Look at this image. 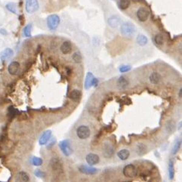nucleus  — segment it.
I'll list each match as a JSON object with an SVG mask.
<instances>
[{
    "label": "nucleus",
    "mask_w": 182,
    "mask_h": 182,
    "mask_svg": "<svg viewBox=\"0 0 182 182\" xmlns=\"http://www.w3.org/2000/svg\"><path fill=\"white\" fill-rule=\"evenodd\" d=\"M150 82L153 85H157L161 80V75L157 72H153L149 77Z\"/></svg>",
    "instance_id": "obj_17"
},
{
    "label": "nucleus",
    "mask_w": 182,
    "mask_h": 182,
    "mask_svg": "<svg viewBox=\"0 0 182 182\" xmlns=\"http://www.w3.org/2000/svg\"><path fill=\"white\" fill-rule=\"evenodd\" d=\"M119 23H120V19L118 16H112L107 20V24L113 28L117 27L119 25Z\"/></svg>",
    "instance_id": "obj_15"
},
{
    "label": "nucleus",
    "mask_w": 182,
    "mask_h": 182,
    "mask_svg": "<svg viewBox=\"0 0 182 182\" xmlns=\"http://www.w3.org/2000/svg\"><path fill=\"white\" fill-rule=\"evenodd\" d=\"M87 163L90 166H94V165L98 164L100 162V157L98 156L95 153H88L85 157Z\"/></svg>",
    "instance_id": "obj_9"
},
{
    "label": "nucleus",
    "mask_w": 182,
    "mask_h": 182,
    "mask_svg": "<svg viewBox=\"0 0 182 182\" xmlns=\"http://www.w3.org/2000/svg\"><path fill=\"white\" fill-rule=\"evenodd\" d=\"M181 141H178V142H177L176 144H175V146H174V148H173V153H174V154H175V153H176L179 150L180 147H181Z\"/></svg>",
    "instance_id": "obj_33"
},
{
    "label": "nucleus",
    "mask_w": 182,
    "mask_h": 182,
    "mask_svg": "<svg viewBox=\"0 0 182 182\" xmlns=\"http://www.w3.org/2000/svg\"><path fill=\"white\" fill-rule=\"evenodd\" d=\"M174 174H175V171H174L173 162L170 161L169 163V178H170L171 180L173 179Z\"/></svg>",
    "instance_id": "obj_28"
},
{
    "label": "nucleus",
    "mask_w": 182,
    "mask_h": 182,
    "mask_svg": "<svg viewBox=\"0 0 182 182\" xmlns=\"http://www.w3.org/2000/svg\"><path fill=\"white\" fill-rule=\"evenodd\" d=\"M136 152L138 155H143L146 152V146L144 144H138L136 145Z\"/></svg>",
    "instance_id": "obj_24"
},
{
    "label": "nucleus",
    "mask_w": 182,
    "mask_h": 182,
    "mask_svg": "<svg viewBox=\"0 0 182 182\" xmlns=\"http://www.w3.org/2000/svg\"><path fill=\"white\" fill-rule=\"evenodd\" d=\"M73 60L76 62V63H80L82 61V55L79 52H75L73 54Z\"/></svg>",
    "instance_id": "obj_30"
},
{
    "label": "nucleus",
    "mask_w": 182,
    "mask_h": 182,
    "mask_svg": "<svg viewBox=\"0 0 182 182\" xmlns=\"http://www.w3.org/2000/svg\"><path fill=\"white\" fill-rule=\"evenodd\" d=\"M113 153H114V148H113L111 144L107 142L104 144L103 147H102V153H103L104 157L110 158L113 156Z\"/></svg>",
    "instance_id": "obj_7"
},
{
    "label": "nucleus",
    "mask_w": 182,
    "mask_h": 182,
    "mask_svg": "<svg viewBox=\"0 0 182 182\" xmlns=\"http://www.w3.org/2000/svg\"><path fill=\"white\" fill-rule=\"evenodd\" d=\"M32 163L34 166H41V165L43 164V160L39 158V157H33L32 160Z\"/></svg>",
    "instance_id": "obj_31"
},
{
    "label": "nucleus",
    "mask_w": 182,
    "mask_h": 182,
    "mask_svg": "<svg viewBox=\"0 0 182 182\" xmlns=\"http://www.w3.org/2000/svg\"><path fill=\"white\" fill-rule=\"evenodd\" d=\"M131 70V67L128 66V65H122L119 67V71L121 73H126L128 71H129Z\"/></svg>",
    "instance_id": "obj_32"
},
{
    "label": "nucleus",
    "mask_w": 182,
    "mask_h": 182,
    "mask_svg": "<svg viewBox=\"0 0 182 182\" xmlns=\"http://www.w3.org/2000/svg\"><path fill=\"white\" fill-rule=\"evenodd\" d=\"M60 18L57 15H51L47 18V26L50 30H55L60 24Z\"/></svg>",
    "instance_id": "obj_2"
},
{
    "label": "nucleus",
    "mask_w": 182,
    "mask_h": 182,
    "mask_svg": "<svg viewBox=\"0 0 182 182\" xmlns=\"http://www.w3.org/2000/svg\"><path fill=\"white\" fill-rule=\"evenodd\" d=\"M6 9L12 13L17 14V7L15 3H9L6 5Z\"/></svg>",
    "instance_id": "obj_29"
},
{
    "label": "nucleus",
    "mask_w": 182,
    "mask_h": 182,
    "mask_svg": "<svg viewBox=\"0 0 182 182\" xmlns=\"http://www.w3.org/2000/svg\"><path fill=\"white\" fill-rule=\"evenodd\" d=\"M31 30H32V25H31V24H28V25H26L25 27L24 28V30H23V34L24 35V36L30 37Z\"/></svg>",
    "instance_id": "obj_27"
},
{
    "label": "nucleus",
    "mask_w": 182,
    "mask_h": 182,
    "mask_svg": "<svg viewBox=\"0 0 182 182\" xmlns=\"http://www.w3.org/2000/svg\"><path fill=\"white\" fill-rule=\"evenodd\" d=\"M39 3L38 0H26L25 9L28 14H33L38 11Z\"/></svg>",
    "instance_id": "obj_4"
},
{
    "label": "nucleus",
    "mask_w": 182,
    "mask_h": 182,
    "mask_svg": "<svg viewBox=\"0 0 182 182\" xmlns=\"http://www.w3.org/2000/svg\"><path fill=\"white\" fill-rule=\"evenodd\" d=\"M14 52L12 49L10 48H7V49H4L2 52L0 54V59H1L2 61L8 60V59L10 58L12 55H13Z\"/></svg>",
    "instance_id": "obj_13"
},
{
    "label": "nucleus",
    "mask_w": 182,
    "mask_h": 182,
    "mask_svg": "<svg viewBox=\"0 0 182 182\" xmlns=\"http://www.w3.org/2000/svg\"><path fill=\"white\" fill-rule=\"evenodd\" d=\"M130 5V0H119V8L122 10L128 9Z\"/></svg>",
    "instance_id": "obj_25"
},
{
    "label": "nucleus",
    "mask_w": 182,
    "mask_h": 182,
    "mask_svg": "<svg viewBox=\"0 0 182 182\" xmlns=\"http://www.w3.org/2000/svg\"><path fill=\"white\" fill-rule=\"evenodd\" d=\"M154 43L158 46H161L164 43V38L162 34H156L154 36Z\"/></svg>",
    "instance_id": "obj_26"
},
{
    "label": "nucleus",
    "mask_w": 182,
    "mask_h": 182,
    "mask_svg": "<svg viewBox=\"0 0 182 182\" xmlns=\"http://www.w3.org/2000/svg\"><path fill=\"white\" fill-rule=\"evenodd\" d=\"M51 135H52V132L50 130L46 131L44 134L41 136L39 139V144L41 145H43V144H46V143L49 141V140L50 139Z\"/></svg>",
    "instance_id": "obj_19"
},
{
    "label": "nucleus",
    "mask_w": 182,
    "mask_h": 182,
    "mask_svg": "<svg viewBox=\"0 0 182 182\" xmlns=\"http://www.w3.org/2000/svg\"><path fill=\"white\" fill-rule=\"evenodd\" d=\"M72 44L70 41H64L60 47V52L64 54H68L72 52Z\"/></svg>",
    "instance_id": "obj_12"
},
{
    "label": "nucleus",
    "mask_w": 182,
    "mask_h": 182,
    "mask_svg": "<svg viewBox=\"0 0 182 182\" xmlns=\"http://www.w3.org/2000/svg\"><path fill=\"white\" fill-rule=\"evenodd\" d=\"M77 135L79 139H87L91 135V130L86 125H80L77 129Z\"/></svg>",
    "instance_id": "obj_3"
},
{
    "label": "nucleus",
    "mask_w": 182,
    "mask_h": 182,
    "mask_svg": "<svg viewBox=\"0 0 182 182\" xmlns=\"http://www.w3.org/2000/svg\"><path fill=\"white\" fill-rule=\"evenodd\" d=\"M35 175H36L37 177H39V178H42V177H44L45 176V173L44 172H43L42 171H40L39 169H36V170L35 171Z\"/></svg>",
    "instance_id": "obj_34"
},
{
    "label": "nucleus",
    "mask_w": 182,
    "mask_h": 182,
    "mask_svg": "<svg viewBox=\"0 0 182 182\" xmlns=\"http://www.w3.org/2000/svg\"><path fill=\"white\" fill-rule=\"evenodd\" d=\"M20 64L18 61H12L8 67V71L11 75H17L19 72Z\"/></svg>",
    "instance_id": "obj_10"
},
{
    "label": "nucleus",
    "mask_w": 182,
    "mask_h": 182,
    "mask_svg": "<svg viewBox=\"0 0 182 182\" xmlns=\"http://www.w3.org/2000/svg\"><path fill=\"white\" fill-rule=\"evenodd\" d=\"M179 97L181 98V90H180V91H179Z\"/></svg>",
    "instance_id": "obj_36"
},
{
    "label": "nucleus",
    "mask_w": 182,
    "mask_h": 182,
    "mask_svg": "<svg viewBox=\"0 0 182 182\" xmlns=\"http://www.w3.org/2000/svg\"><path fill=\"white\" fill-rule=\"evenodd\" d=\"M79 171H80L82 173L86 174V175H94L97 172V169L92 167H88L86 166H82L79 167Z\"/></svg>",
    "instance_id": "obj_14"
},
{
    "label": "nucleus",
    "mask_w": 182,
    "mask_h": 182,
    "mask_svg": "<svg viewBox=\"0 0 182 182\" xmlns=\"http://www.w3.org/2000/svg\"><path fill=\"white\" fill-rule=\"evenodd\" d=\"M123 175L127 178H134L137 175V169L134 165L129 164L123 169Z\"/></svg>",
    "instance_id": "obj_5"
},
{
    "label": "nucleus",
    "mask_w": 182,
    "mask_h": 182,
    "mask_svg": "<svg viewBox=\"0 0 182 182\" xmlns=\"http://www.w3.org/2000/svg\"><path fill=\"white\" fill-rule=\"evenodd\" d=\"M95 81L96 79L94 78L93 74H91V73H88V74H87L86 79H85V88H89V87H91V85L95 83Z\"/></svg>",
    "instance_id": "obj_18"
},
{
    "label": "nucleus",
    "mask_w": 182,
    "mask_h": 182,
    "mask_svg": "<svg viewBox=\"0 0 182 182\" xmlns=\"http://www.w3.org/2000/svg\"><path fill=\"white\" fill-rule=\"evenodd\" d=\"M59 147L61 149L62 152L64 153L66 156H70L72 153V149L70 147V144L68 141H63L60 143Z\"/></svg>",
    "instance_id": "obj_8"
},
{
    "label": "nucleus",
    "mask_w": 182,
    "mask_h": 182,
    "mask_svg": "<svg viewBox=\"0 0 182 182\" xmlns=\"http://www.w3.org/2000/svg\"><path fill=\"white\" fill-rule=\"evenodd\" d=\"M117 156L121 160H126L130 156V152L126 149H122L118 152Z\"/></svg>",
    "instance_id": "obj_20"
},
{
    "label": "nucleus",
    "mask_w": 182,
    "mask_h": 182,
    "mask_svg": "<svg viewBox=\"0 0 182 182\" xmlns=\"http://www.w3.org/2000/svg\"><path fill=\"white\" fill-rule=\"evenodd\" d=\"M120 31L122 35L124 36L132 37L133 36L135 33V27L131 23L125 22L121 25Z\"/></svg>",
    "instance_id": "obj_1"
},
{
    "label": "nucleus",
    "mask_w": 182,
    "mask_h": 182,
    "mask_svg": "<svg viewBox=\"0 0 182 182\" xmlns=\"http://www.w3.org/2000/svg\"><path fill=\"white\" fill-rule=\"evenodd\" d=\"M136 40L138 44L141 46H146L147 44V43H148V39H147V36H145L144 35H142V34H139L137 36Z\"/></svg>",
    "instance_id": "obj_21"
},
{
    "label": "nucleus",
    "mask_w": 182,
    "mask_h": 182,
    "mask_svg": "<svg viewBox=\"0 0 182 182\" xmlns=\"http://www.w3.org/2000/svg\"><path fill=\"white\" fill-rule=\"evenodd\" d=\"M137 18H138V21L141 22H144L147 20L149 15H150V12L147 9L145 8H140L138 11H137Z\"/></svg>",
    "instance_id": "obj_6"
},
{
    "label": "nucleus",
    "mask_w": 182,
    "mask_h": 182,
    "mask_svg": "<svg viewBox=\"0 0 182 182\" xmlns=\"http://www.w3.org/2000/svg\"><path fill=\"white\" fill-rule=\"evenodd\" d=\"M29 177L25 172H18L16 176L17 182H29Z\"/></svg>",
    "instance_id": "obj_16"
},
{
    "label": "nucleus",
    "mask_w": 182,
    "mask_h": 182,
    "mask_svg": "<svg viewBox=\"0 0 182 182\" xmlns=\"http://www.w3.org/2000/svg\"><path fill=\"white\" fill-rule=\"evenodd\" d=\"M51 166H52V169L53 170L57 172H59L63 169L61 162H60V160H59L58 158H57V157H54V158H52V160H51Z\"/></svg>",
    "instance_id": "obj_11"
},
{
    "label": "nucleus",
    "mask_w": 182,
    "mask_h": 182,
    "mask_svg": "<svg viewBox=\"0 0 182 182\" xmlns=\"http://www.w3.org/2000/svg\"><path fill=\"white\" fill-rule=\"evenodd\" d=\"M69 97L71 100L77 101L81 97V91L78 89H74L70 92Z\"/></svg>",
    "instance_id": "obj_22"
},
{
    "label": "nucleus",
    "mask_w": 182,
    "mask_h": 182,
    "mask_svg": "<svg viewBox=\"0 0 182 182\" xmlns=\"http://www.w3.org/2000/svg\"><path fill=\"white\" fill-rule=\"evenodd\" d=\"M117 84L121 88H125L129 85V80L127 79L126 77H120L118 79Z\"/></svg>",
    "instance_id": "obj_23"
},
{
    "label": "nucleus",
    "mask_w": 182,
    "mask_h": 182,
    "mask_svg": "<svg viewBox=\"0 0 182 182\" xmlns=\"http://www.w3.org/2000/svg\"><path fill=\"white\" fill-rule=\"evenodd\" d=\"M0 33L2 34V35H7L8 33H7V31L5 30V29H0Z\"/></svg>",
    "instance_id": "obj_35"
}]
</instances>
